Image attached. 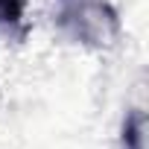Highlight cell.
Wrapping results in <instances>:
<instances>
[{"label":"cell","instance_id":"obj_2","mask_svg":"<svg viewBox=\"0 0 149 149\" xmlns=\"http://www.w3.org/2000/svg\"><path fill=\"white\" fill-rule=\"evenodd\" d=\"M26 15V0H0V29H18Z\"/></svg>","mask_w":149,"mask_h":149},{"label":"cell","instance_id":"obj_3","mask_svg":"<svg viewBox=\"0 0 149 149\" xmlns=\"http://www.w3.org/2000/svg\"><path fill=\"white\" fill-rule=\"evenodd\" d=\"M123 146L126 149H143V114L132 111L123 120Z\"/></svg>","mask_w":149,"mask_h":149},{"label":"cell","instance_id":"obj_1","mask_svg":"<svg viewBox=\"0 0 149 149\" xmlns=\"http://www.w3.org/2000/svg\"><path fill=\"white\" fill-rule=\"evenodd\" d=\"M56 18L82 44H108L117 35V12L108 0H58Z\"/></svg>","mask_w":149,"mask_h":149}]
</instances>
